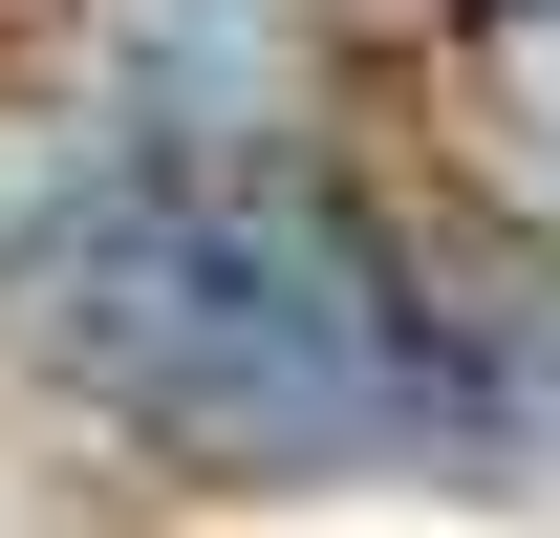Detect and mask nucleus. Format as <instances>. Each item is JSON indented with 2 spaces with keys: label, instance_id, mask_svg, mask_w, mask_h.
<instances>
[{
  "label": "nucleus",
  "instance_id": "f257e3e1",
  "mask_svg": "<svg viewBox=\"0 0 560 538\" xmlns=\"http://www.w3.org/2000/svg\"><path fill=\"white\" fill-rule=\"evenodd\" d=\"M44 344L151 453H215V473H388L475 431L453 302L302 151H151L130 195H86L44 237Z\"/></svg>",
  "mask_w": 560,
  "mask_h": 538
}]
</instances>
